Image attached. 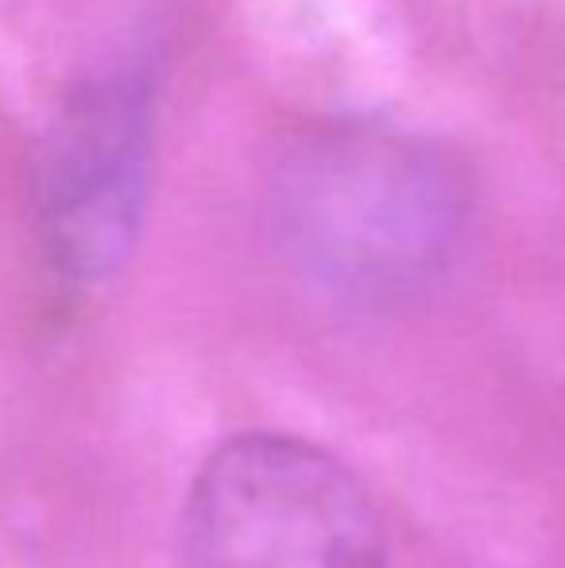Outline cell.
<instances>
[{
    "label": "cell",
    "instance_id": "6da1fadb",
    "mask_svg": "<svg viewBox=\"0 0 565 568\" xmlns=\"http://www.w3.org/2000/svg\"><path fill=\"white\" fill-rule=\"evenodd\" d=\"M468 194L426 140L380 124L306 132L275 163L268 225L294 278L349 310H392L457 255Z\"/></svg>",
    "mask_w": 565,
    "mask_h": 568
},
{
    "label": "cell",
    "instance_id": "7a4b0ae2",
    "mask_svg": "<svg viewBox=\"0 0 565 568\" xmlns=\"http://www.w3.org/2000/svg\"><path fill=\"white\" fill-rule=\"evenodd\" d=\"M182 568H387L364 487L325 449L283 434L225 442L179 518Z\"/></svg>",
    "mask_w": 565,
    "mask_h": 568
},
{
    "label": "cell",
    "instance_id": "3957f363",
    "mask_svg": "<svg viewBox=\"0 0 565 568\" xmlns=\"http://www.w3.org/2000/svg\"><path fill=\"white\" fill-rule=\"evenodd\" d=\"M155 101L140 74L78 85L36 163V229L54 275L101 286L132 260L151 202Z\"/></svg>",
    "mask_w": 565,
    "mask_h": 568
}]
</instances>
